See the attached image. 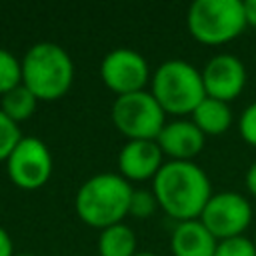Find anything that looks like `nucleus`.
Listing matches in <instances>:
<instances>
[{"mask_svg":"<svg viewBox=\"0 0 256 256\" xmlns=\"http://www.w3.org/2000/svg\"><path fill=\"white\" fill-rule=\"evenodd\" d=\"M152 192L176 222L198 220L212 196V184L204 168L192 160H168L152 180Z\"/></svg>","mask_w":256,"mask_h":256,"instance_id":"obj_1","label":"nucleus"},{"mask_svg":"<svg viewBox=\"0 0 256 256\" xmlns=\"http://www.w3.org/2000/svg\"><path fill=\"white\" fill-rule=\"evenodd\" d=\"M158 208V200L152 190H134L130 198L128 214L134 218H148Z\"/></svg>","mask_w":256,"mask_h":256,"instance_id":"obj_19","label":"nucleus"},{"mask_svg":"<svg viewBox=\"0 0 256 256\" xmlns=\"http://www.w3.org/2000/svg\"><path fill=\"white\" fill-rule=\"evenodd\" d=\"M200 222L214 234V238L228 240L242 236L252 222V206L246 196L230 190H222L210 196L200 214Z\"/></svg>","mask_w":256,"mask_h":256,"instance_id":"obj_8","label":"nucleus"},{"mask_svg":"<svg viewBox=\"0 0 256 256\" xmlns=\"http://www.w3.org/2000/svg\"><path fill=\"white\" fill-rule=\"evenodd\" d=\"M238 132L242 140L256 148V102L248 104L238 118Z\"/></svg>","mask_w":256,"mask_h":256,"instance_id":"obj_21","label":"nucleus"},{"mask_svg":"<svg viewBox=\"0 0 256 256\" xmlns=\"http://www.w3.org/2000/svg\"><path fill=\"white\" fill-rule=\"evenodd\" d=\"M218 240L198 220L178 222L170 236V250L174 256H214Z\"/></svg>","mask_w":256,"mask_h":256,"instance_id":"obj_13","label":"nucleus"},{"mask_svg":"<svg viewBox=\"0 0 256 256\" xmlns=\"http://www.w3.org/2000/svg\"><path fill=\"white\" fill-rule=\"evenodd\" d=\"M74 82V62L56 42H36L22 58V84L38 98L52 102L62 98Z\"/></svg>","mask_w":256,"mask_h":256,"instance_id":"obj_3","label":"nucleus"},{"mask_svg":"<svg viewBox=\"0 0 256 256\" xmlns=\"http://www.w3.org/2000/svg\"><path fill=\"white\" fill-rule=\"evenodd\" d=\"M36 106H38V98L24 84L16 86L14 90L6 92L0 98V110L16 124L22 120H28L36 112Z\"/></svg>","mask_w":256,"mask_h":256,"instance_id":"obj_16","label":"nucleus"},{"mask_svg":"<svg viewBox=\"0 0 256 256\" xmlns=\"http://www.w3.org/2000/svg\"><path fill=\"white\" fill-rule=\"evenodd\" d=\"M244 2V16L246 24L256 28V0H242Z\"/></svg>","mask_w":256,"mask_h":256,"instance_id":"obj_24","label":"nucleus"},{"mask_svg":"<svg viewBox=\"0 0 256 256\" xmlns=\"http://www.w3.org/2000/svg\"><path fill=\"white\" fill-rule=\"evenodd\" d=\"M244 184H246V190H248L252 196H256V162H252V164L248 166V170H246V174H244Z\"/></svg>","mask_w":256,"mask_h":256,"instance_id":"obj_23","label":"nucleus"},{"mask_svg":"<svg viewBox=\"0 0 256 256\" xmlns=\"http://www.w3.org/2000/svg\"><path fill=\"white\" fill-rule=\"evenodd\" d=\"M164 164V152L156 140H128L118 152V174L128 182L154 180Z\"/></svg>","mask_w":256,"mask_h":256,"instance_id":"obj_11","label":"nucleus"},{"mask_svg":"<svg viewBox=\"0 0 256 256\" xmlns=\"http://www.w3.org/2000/svg\"><path fill=\"white\" fill-rule=\"evenodd\" d=\"M136 256H160V254H156V252H138Z\"/></svg>","mask_w":256,"mask_h":256,"instance_id":"obj_25","label":"nucleus"},{"mask_svg":"<svg viewBox=\"0 0 256 256\" xmlns=\"http://www.w3.org/2000/svg\"><path fill=\"white\" fill-rule=\"evenodd\" d=\"M160 150L170 160H192L204 148L206 136L192 120H172L166 122L156 138Z\"/></svg>","mask_w":256,"mask_h":256,"instance_id":"obj_12","label":"nucleus"},{"mask_svg":"<svg viewBox=\"0 0 256 256\" xmlns=\"http://www.w3.org/2000/svg\"><path fill=\"white\" fill-rule=\"evenodd\" d=\"M152 96L166 114H192L206 98L202 72L182 58L164 60L152 74Z\"/></svg>","mask_w":256,"mask_h":256,"instance_id":"obj_4","label":"nucleus"},{"mask_svg":"<svg viewBox=\"0 0 256 256\" xmlns=\"http://www.w3.org/2000/svg\"><path fill=\"white\" fill-rule=\"evenodd\" d=\"M22 132L14 120H10L2 110H0V162H6L16 144L20 142Z\"/></svg>","mask_w":256,"mask_h":256,"instance_id":"obj_18","label":"nucleus"},{"mask_svg":"<svg viewBox=\"0 0 256 256\" xmlns=\"http://www.w3.org/2000/svg\"><path fill=\"white\" fill-rule=\"evenodd\" d=\"M14 256H34V254H24V252H22V254H14Z\"/></svg>","mask_w":256,"mask_h":256,"instance_id":"obj_26","label":"nucleus"},{"mask_svg":"<svg viewBox=\"0 0 256 256\" xmlns=\"http://www.w3.org/2000/svg\"><path fill=\"white\" fill-rule=\"evenodd\" d=\"M246 66L234 54H216L202 68V82L206 96L230 102L238 98L246 86Z\"/></svg>","mask_w":256,"mask_h":256,"instance_id":"obj_10","label":"nucleus"},{"mask_svg":"<svg viewBox=\"0 0 256 256\" xmlns=\"http://www.w3.org/2000/svg\"><path fill=\"white\" fill-rule=\"evenodd\" d=\"M110 116L116 130L128 140H156L166 126V112L146 90L116 96Z\"/></svg>","mask_w":256,"mask_h":256,"instance_id":"obj_6","label":"nucleus"},{"mask_svg":"<svg viewBox=\"0 0 256 256\" xmlns=\"http://www.w3.org/2000/svg\"><path fill=\"white\" fill-rule=\"evenodd\" d=\"M0 256H14V244L10 234L0 226Z\"/></svg>","mask_w":256,"mask_h":256,"instance_id":"obj_22","label":"nucleus"},{"mask_svg":"<svg viewBox=\"0 0 256 256\" xmlns=\"http://www.w3.org/2000/svg\"><path fill=\"white\" fill-rule=\"evenodd\" d=\"M214 256H256V246L246 236H236L228 240H220Z\"/></svg>","mask_w":256,"mask_h":256,"instance_id":"obj_20","label":"nucleus"},{"mask_svg":"<svg viewBox=\"0 0 256 256\" xmlns=\"http://www.w3.org/2000/svg\"><path fill=\"white\" fill-rule=\"evenodd\" d=\"M52 154L44 140L36 136H22L6 160V172L22 190H36L52 176Z\"/></svg>","mask_w":256,"mask_h":256,"instance_id":"obj_7","label":"nucleus"},{"mask_svg":"<svg viewBox=\"0 0 256 256\" xmlns=\"http://www.w3.org/2000/svg\"><path fill=\"white\" fill-rule=\"evenodd\" d=\"M190 116L204 136H220L228 132V128L232 126V110L228 102L210 96H206Z\"/></svg>","mask_w":256,"mask_h":256,"instance_id":"obj_14","label":"nucleus"},{"mask_svg":"<svg viewBox=\"0 0 256 256\" xmlns=\"http://www.w3.org/2000/svg\"><path fill=\"white\" fill-rule=\"evenodd\" d=\"M22 84V60L6 48H0V96Z\"/></svg>","mask_w":256,"mask_h":256,"instance_id":"obj_17","label":"nucleus"},{"mask_svg":"<svg viewBox=\"0 0 256 256\" xmlns=\"http://www.w3.org/2000/svg\"><path fill=\"white\" fill-rule=\"evenodd\" d=\"M100 78L116 96L144 90L150 80V66L146 58L126 46L110 50L100 62Z\"/></svg>","mask_w":256,"mask_h":256,"instance_id":"obj_9","label":"nucleus"},{"mask_svg":"<svg viewBox=\"0 0 256 256\" xmlns=\"http://www.w3.org/2000/svg\"><path fill=\"white\" fill-rule=\"evenodd\" d=\"M186 24L192 38L208 46L226 44L248 26L242 0H194Z\"/></svg>","mask_w":256,"mask_h":256,"instance_id":"obj_5","label":"nucleus"},{"mask_svg":"<svg viewBox=\"0 0 256 256\" xmlns=\"http://www.w3.org/2000/svg\"><path fill=\"white\" fill-rule=\"evenodd\" d=\"M252 242H254V246H256V232H254V238H252Z\"/></svg>","mask_w":256,"mask_h":256,"instance_id":"obj_27","label":"nucleus"},{"mask_svg":"<svg viewBox=\"0 0 256 256\" xmlns=\"http://www.w3.org/2000/svg\"><path fill=\"white\" fill-rule=\"evenodd\" d=\"M138 254V240L136 232L120 222L100 230L98 236V256H136Z\"/></svg>","mask_w":256,"mask_h":256,"instance_id":"obj_15","label":"nucleus"},{"mask_svg":"<svg viewBox=\"0 0 256 256\" xmlns=\"http://www.w3.org/2000/svg\"><path fill=\"white\" fill-rule=\"evenodd\" d=\"M134 188L116 172H100L90 176L76 190L74 208L78 218L98 230L120 224L128 216Z\"/></svg>","mask_w":256,"mask_h":256,"instance_id":"obj_2","label":"nucleus"}]
</instances>
